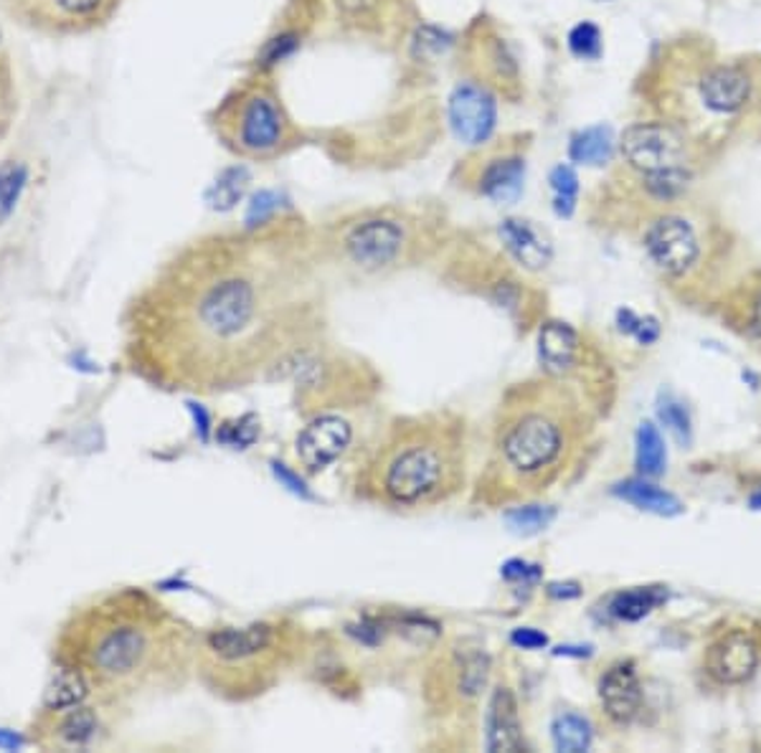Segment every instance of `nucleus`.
I'll use <instances>...</instances> for the list:
<instances>
[{
  "label": "nucleus",
  "instance_id": "nucleus-1",
  "mask_svg": "<svg viewBox=\"0 0 761 753\" xmlns=\"http://www.w3.org/2000/svg\"><path fill=\"white\" fill-rule=\"evenodd\" d=\"M322 330V299L303 269L249 246H216L142 295L130 353L163 386L221 394L290 375Z\"/></svg>",
  "mask_w": 761,
  "mask_h": 753
},
{
  "label": "nucleus",
  "instance_id": "nucleus-2",
  "mask_svg": "<svg viewBox=\"0 0 761 753\" xmlns=\"http://www.w3.org/2000/svg\"><path fill=\"white\" fill-rule=\"evenodd\" d=\"M195 652L191 631L138 589L104 594L81 607L59 639V662L77 667L112 698L178 680Z\"/></svg>",
  "mask_w": 761,
  "mask_h": 753
},
{
  "label": "nucleus",
  "instance_id": "nucleus-3",
  "mask_svg": "<svg viewBox=\"0 0 761 753\" xmlns=\"http://www.w3.org/2000/svg\"><path fill=\"white\" fill-rule=\"evenodd\" d=\"M584 406L561 379L516 383L495 411L490 449L474 482L472 502L510 508L544 495L586 444Z\"/></svg>",
  "mask_w": 761,
  "mask_h": 753
},
{
  "label": "nucleus",
  "instance_id": "nucleus-4",
  "mask_svg": "<svg viewBox=\"0 0 761 753\" xmlns=\"http://www.w3.org/2000/svg\"><path fill=\"white\" fill-rule=\"evenodd\" d=\"M467 477L465 421L452 411L398 417L376 436L356 472V495L411 513L444 506Z\"/></svg>",
  "mask_w": 761,
  "mask_h": 753
},
{
  "label": "nucleus",
  "instance_id": "nucleus-5",
  "mask_svg": "<svg viewBox=\"0 0 761 753\" xmlns=\"http://www.w3.org/2000/svg\"><path fill=\"white\" fill-rule=\"evenodd\" d=\"M303 627L288 620H262L244 627H218L199 639L203 680L218 695L249 700L282 680L303 652Z\"/></svg>",
  "mask_w": 761,
  "mask_h": 753
},
{
  "label": "nucleus",
  "instance_id": "nucleus-6",
  "mask_svg": "<svg viewBox=\"0 0 761 753\" xmlns=\"http://www.w3.org/2000/svg\"><path fill=\"white\" fill-rule=\"evenodd\" d=\"M490 654L478 644L452 642L432 660L424 680L429 711L444 720H467L478 711L490 682Z\"/></svg>",
  "mask_w": 761,
  "mask_h": 753
},
{
  "label": "nucleus",
  "instance_id": "nucleus-7",
  "mask_svg": "<svg viewBox=\"0 0 761 753\" xmlns=\"http://www.w3.org/2000/svg\"><path fill=\"white\" fill-rule=\"evenodd\" d=\"M343 261L360 275H383L402 267L411 248L406 224L386 214H371L351 221L338 237Z\"/></svg>",
  "mask_w": 761,
  "mask_h": 753
},
{
  "label": "nucleus",
  "instance_id": "nucleus-8",
  "mask_svg": "<svg viewBox=\"0 0 761 753\" xmlns=\"http://www.w3.org/2000/svg\"><path fill=\"white\" fill-rule=\"evenodd\" d=\"M284 115L272 94L254 92L249 94L237 112L233 123V148L244 155L267 157L277 153L284 142Z\"/></svg>",
  "mask_w": 761,
  "mask_h": 753
},
{
  "label": "nucleus",
  "instance_id": "nucleus-9",
  "mask_svg": "<svg viewBox=\"0 0 761 753\" xmlns=\"http://www.w3.org/2000/svg\"><path fill=\"white\" fill-rule=\"evenodd\" d=\"M622 155L632 168L650 176V173L681 168L685 155V142L675 127L662 123L632 125L622 135Z\"/></svg>",
  "mask_w": 761,
  "mask_h": 753
},
{
  "label": "nucleus",
  "instance_id": "nucleus-10",
  "mask_svg": "<svg viewBox=\"0 0 761 753\" xmlns=\"http://www.w3.org/2000/svg\"><path fill=\"white\" fill-rule=\"evenodd\" d=\"M449 127L462 145L478 148L493 138L497 125V102L485 87L462 81L452 89L447 104Z\"/></svg>",
  "mask_w": 761,
  "mask_h": 753
},
{
  "label": "nucleus",
  "instance_id": "nucleus-11",
  "mask_svg": "<svg viewBox=\"0 0 761 753\" xmlns=\"http://www.w3.org/2000/svg\"><path fill=\"white\" fill-rule=\"evenodd\" d=\"M645 248L655 267L668 277L690 272L700 254L696 231L681 216H660L645 233Z\"/></svg>",
  "mask_w": 761,
  "mask_h": 753
},
{
  "label": "nucleus",
  "instance_id": "nucleus-12",
  "mask_svg": "<svg viewBox=\"0 0 761 753\" xmlns=\"http://www.w3.org/2000/svg\"><path fill=\"white\" fill-rule=\"evenodd\" d=\"M353 442V426L338 413H318L297 434L295 455L305 472H320L341 459Z\"/></svg>",
  "mask_w": 761,
  "mask_h": 753
},
{
  "label": "nucleus",
  "instance_id": "nucleus-13",
  "mask_svg": "<svg viewBox=\"0 0 761 753\" xmlns=\"http://www.w3.org/2000/svg\"><path fill=\"white\" fill-rule=\"evenodd\" d=\"M13 13L43 31H74L104 16L115 0H9Z\"/></svg>",
  "mask_w": 761,
  "mask_h": 753
},
{
  "label": "nucleus",
  "instance_id": "nucleus-14",
  "mask_svg": "<svg viewBox=\"0 0 761 753\" xmlns=\"http://www.w3.org/2000/svg\"><path fill=\"white\" fill-rule=\"evenodd\" d=\"M643 682H639L635 662H614L599 677V703L607 718L617 726H630L643 711Z\"/></svg>",
  "mask_w": 761,
  "mask_h": 753
},
{
  "label": "nucleus",
  "instance_id": "nucleus-15",
  "mask_svg": "<svg viewBox=\"0 0 761 753\" xmlns=\"http://www.w3.org/2000/svg\"><path fill=\"white\" fill-rule=\"evenodd\" d=\"M759 665V647L744 631H731L706 650V669L715 682L741 685Z\"/></svg>",
  "mask_w": 761,
  "mask_h": 753
},
{
  "label": "nucleus",
  "instance_id": "nucleus-16",
  "mask_svg": "<svg viewBox=\"0 0 761 753\" xmlns=\"http://www.w3.org/2000/svg\"><path fill=\"white\" fill-rule=\"evenodd\" d=\"M582 335L569 322L548 320L541 326L538 333V358L544 366L546 375L551 379H569L571 373L579 371L582 363Z\"/></svg>",
  "mask_w": 761,
  "mask_h": 753
},
{
  "label": "nucleus",
  "instance_id": "nucleus-17",
  "mask_svg": "<svg viewBox=\"0 0 761 753\" xmlns=\"http://www.w3.org/2000/svg\"><path fill=\"white\" fill-rule=\"evenodd\" d=\"M523 726L518 713V700L508 685H497L490 695L485 713V749L487 751H521Z\"/></svg>",
  "mask_w": 761,
  "mask_h": 753
},
{
  "label": "nucleus",
  "instance_id": "nucleus-18",
  "mask_svg": "<svg viewBox=\"0 0 761 753\" xmlns=\"http://www.w3.org/2000/svg\"><path fill=\"white\" fill-rule=\"evenodd\" d=\"M500 239L510 257L531 272L548 267L554 257L551 241L546 239V233L525 218H505L500 224Z\"/></svg>",
  "mask_w": 761,
  "mask_h": 753
},
{
  "label": "nucleus",
  "instance_id": "nucleus-19",
  "mask_svg": "<svg viewBox=\"0 0 761 753\" xmlns=\"http://www.w3.org/2000/svg\"><path fill=\"white\" fill-rule=\"evenodd\" d=\"M525 161L518 155H505L490 161L478 176V193L493 203H516L523 193Z\"/></svg>",
  "mask_w": 761,
  "mask_h": 753
},
{
  "label": "nucleus",
  "instance_id": "nucleus-20",
  "mask_svg": "<svg viewBox=\"0 0 761 753\" xmlns=\"http://www.w3.org/2000/svg\"><path fill=\"white\" fill-rule=\"evenodd\" d=\"M751 94V81L741 69L734 66H719L708 72L700 81V97L708 107L715 112L741 110Z\"/></svg>",
  "mask_w": 761,
  "mask_h": 753
},
{
  "label": "nucleus",
  "instance_id": "nucleus-21",
  "mask_svg": "<svg viewBox=\"0 0 761 753\" xmlns=\"http://www.w3.org/2000/svg\"><path fill=\"white\" fill-rule=\"evenodd\" d=\"M614 495L622 497V500L630 502V506L645 510V513L660 515V518H675L685 510L683 502L677 500L673 493H668V489L652 485V482H647L645 477L620 482V485L614 487Z\"/></svg>",
  "mask_w": 761,
  "mask_h": 753
},
{
  "label": "nucleus",
  "instance_id": "nucleus-22",
  "mask_svg": "<svg viewBox=\"0 0 761 753\" xmlns=\"http://www.w3.org/2000/svg\"><path fill=\"white\" fill-rule=\"evenodd\" d=\"M89 692H92V685H89L87 677L81 675L77 667L62 662L56 673L51 675L47 690H43V711H69V707L85 703Z\"/></svg>",
  "mask_w": 761,
  "mask_h": 753
},
{
  "label": "nucleus",
  "instance_id": "nucleus-23",
  "mask_svg": "<svg viewBox=\"0 0 761 753\" xmlns=\"http://www.w3.org/2000/svg\"><path fill=\"white\" fill-rule=\"evenodd\" d=\"M100 730V718L92 707L77 705L69 711H59L54 723V743L66 745V749H85L97 738Z\"/></svg>",
  "mask_w": 761,
  "mask_h": 753
},
{
  "label": "nucleus",
  "instance_id": "nucleus-24",
  "mask_svg": "<svg viewBox=\"0 0 761 753\" xmlns=\"http://www.w3.org/2000/svg\"><path fill=\"white\" fill-rule=\"evenodd\" d=\"M569 155L582 165H607L614 155V132L609 125H592L571 138Z\"/></svg>",
  "mask_w": 761,
  "mask_h": 753
},
{
  "label": "nucleus",
  "instance_id": "nucleus-25",
  "mask_svg": "<svg viewBox=\"0 0 761 753\" xmlns=\"http://www.w3.org/2000/svg\"><path fill=\"white\" fill-rule=\"evenodd\" d=\"M635 462L643 477H660L668 467V449L660 429L652 421H643L635 436Z\"/></svg>",
  "mask_w": 761,
  "mask_h": 753
},
{
  "label": "nucleus",
  "instance_id": "nucleus-26",
  "mask_svg": "<svg viewBox=\"0 0 761 753\" xmlns=\"http://www.w3.org/2000/svg\"><path fill=\"white\" fill-rule=\"evenodd\" d=\"M249 180H252V176H249L244 165H229V168H224L206 191L208 208L218 210V214L231 210L241 199H244Z\"/></svg>",
  "mask_w": 761,
  "mask_h": 753
},
{
  "label": "nucleus",
  "instance_id": "nucleus-27",
  "mask_svg": "<svg viewBox=\"0 0 761 753\" xmlns=\"http://www.w3.org/2000/svg\"><path fill=\"white\" fill-rule=\"evenodd\" d=\"M668 599V591L662 586H647V589H632L617 594L609 604V614L620 622H639L647 614L655 612L662 601Z\"/></svg>",
  "mask_w": 761,
  "mask_h": 753
},
{
  "label": "nucleus",
  "instance_id": "nucleus-28",
  "mask_svg": "<svg viewBox=\"0 0 761 753\" xmlns=\"http://www.w3.org/2000/svg\"><path fill=\"white\" fill-rule=\"evenodd\" d=\"M551 738H554L556 751L582 753V751L592 749L594 730H592V723L586 720L584 715L567 711V713H559L554 718Z\"/></svg>",
  "mask_w": 761,
  "mask_h": 753
},
{
  "label": "nucleus",
  "instance_id": "nucleus-29",
  "mask_svg": "<svg viewBox=\"0 0 761 753\" xmlns=\"http://www.w3.org/2000/svg\"><path fill=\"white\" fill-rule=\"evenodd\" d=\"M28 186V165L21 161H5L0 165V226L16 210L21 195Z\"/></svg>",
  "mask_w": 761,
  "mask_h": 753
},
{
  "label": "nucleus",
  "instance_id": "nucleus-30",
  "mask_svg": "<svg viewBox=\"0 0 761 753\" xmlns=\"http://www.w3.org/2000/svg\"><path fill=\"white\" fill-rule=\"evenodd\" d=\"M548 183H551L554 191V210L559 218H571L576 210V199H579V176L571 165H556L548 176Z\"/></svg>",
  "mask_w": 761,
  "mask_h": 753
},
{
  "label": "nucleus",
  "instance_id": "nucleus-31",
  "mask_svg": "<svg viewBox=\"0 0 761 753\" xmlns=\"http://www.w3.org/2000/svg\"><path fill=\"white\" fill-rule=\"evenodd\" d=\"M510 528L523 536H533V533L546 531L554 521V508H541V506H521L505 513Z\"/></svg>",
  "mask_w": 761,
  "mask_h": 753
},
{
  "label": "nucleus",
  "instance_id": "nucleus-32",
  "mask_svg": "<svg viewBox=\"0 0 761 753\" xmlns=\"http://www.w3.org/2000/svg\"><path fill=\"white\" fill-rule=\"evenodd\" d=\"M658 417L662 424L668 426V432L675 436L681 444H690L693 439V426H690V413L685 409L683 401H677L675 396H665L658 406Z\"/></svg>",
  "mask_w": 761,
  "mask_h": 753
},
{
  "label": "nucleus",
  "instance_id": "nucleus-33",
  "mask_svg": "<svg viewBox=\"0 0 761 753\" xmlns=\"http://www.w3.org/2000/svg\"><path fill=\"white\" fill-rule=\"evenodd\" d=\"M688 180H690L688 170L681 165V168H670V170H660V173H650V176H645V188L658 201H670L685 191Z\"/></svg>",
  "mask_w": 761,
  "mask_h": 753
},
{
  "label": "nucleus",
  "instance_id": "nucleus-34",
  "mask_svg": "<svg viewBox=\"0 0 761 753\" xmlns=\"http://www.w3.org/2000/svg\"><path fill=\"white\" fill-rule=\"evenodd\" d=\"M569 49L576 59H584V62H594V59L601 56V31L589 21L571 28L569 34Z\"/></svg>",
  "mask_w": 761,
  "mask_h": 753
},
{
  "label": "nucleus",
  "instance_id": "nucleus-35",
  "mask_svg": "<svg viewBox=\"0 0 761 753\" xmlns=\"http://www.w3.org/2000/svg\"><path fill=\"white\" fill-rule=\"evenodd\" d=\"M300 47V36L295 31H282L269 39L257 54L259 66H277L284 59H290Z\"/></svg>",
  "mask_w": 761,
  "mask_h": 753
},
{
  "label": "nucleus",
  "instance_id": "nucleus-36",
  "mask_svg": "<svg viewBox=\"0 0 761 753\" xmlns=\"http://www.w3.org/2000/svg\"><path fill=\"white\" fill-rule=\"evenodd\" d=\"M277 210H280V193L275 191H259L254 195L252 203H249L246 210V229L254 231L259 226L269 224L275 218Z\"/></svg>",
  "mask_w": 761,
  "mask_h": 753
},
{
  "label": "nucleus",
  "instance_id": "nucleus-37",
  "mask_svg": "<svg viewBox=\"0 0 761 753\" xmlns=\"http://www.w3.org/2000/svg\"><path fill=\"white\" fill-rule=\"evenodd\" d=\"M503 576L508 578V582L533 584V582H538V578H541V569L531 566V563H525V561H510V563H505V566H503Z\"/></svg>",
  "mask_w": 761,
  "mask_h": 753
},
{
  "label": "nucleus",
  "instance_id": "nucleus-38",
  "mask_svg": "<svg viewBox=\"0 0 761 753\" xmlns=\"http://www.w3.org/2000/svg\"><path fill=\"white\" fill-rule=\"evenodd\" d=\"M510 642H513L516 647H521V650H544V647L548 644V637L538 629L521 627V629H516L513 635H510Z\"/></svg>",
  "mask_w": 761,
  "mask_h": 753
},
{
  "label": "nucleus",
  "instance_id": "nucleus-39",
  "mask_svg": "<svg viewBox=\"0 0 761 753\" xmlns=\"http://www.w3.org/2000/svg\"><path fill=\"white\" fill-rule=\"evenodd\" d=\"M637 337L639 343L643 345H650L655 343L660 337V326H658V320L655 318H639L637 320V328H635V333H632Z\"/></svg>",
  "mask_w": 761,
  "mask_h": 753
},
{
  "label": "nucleus",
  "instance_id": "nucleus-40",
  "mask_svg": "<svg viewBox=\"0 0 761 753\" xmlns=\"http://www.w3.org/2000/svg\"><path fill=\"white\" fill-rule=\"evenodd\" d=\"M275 472H277V477H280V480L284 482V485H288V487L292 489V493L307 495V489L303 487V482H300V477H295V474H292V472L288 470V467H284V464H275Z\"/></svg>",
  "mask_w": 761,
  "mask_h": 753
},
{
  "label": "nucleus",
  "instance_id": "nucleus-41",
  "mask_svg": "<svg viewBox=\"0 0 761 753\" xmlns=\"http://www.w3.org/2000/svg\"><path fill=\"white\" fill-rule=\"evenodd\" d=\"M548 591H551L554 594V597H563V599H574V597H579V594H582V591H579V586L576 584H551V586H548Z\"/></svg>",
  "mask_w": 761,
  "mask_h": 753
},
{
  "label": "nucleus",
  "instance_id": "nucleus-42",
  "mask_svg": "<svg viewBox=\"0 0 761 753\" xmlns=\"http://www.w3.org/2000/svg\"><path fill=\"white\" fill-rule=\"evenodd\" d=\"M751 333L761 337V297L757 299V305H753V315H751Z\"/></svg>",
  "mask_w": 761,
  "mask_h": 753
},
{
  "label": "nucleus",
  "instance_id": "nucleus-43",
  "mask_svg": "<svg viewBox=\"0 0 761 753\" xmlns=\"http://www.w3.org/2000/svg\"><path fill=\"white\" fill-rule=\"evenodd\" d=\"M21 738L13 733H5V730H0V749H18Z\"/></svg>",
  "mask_w": 761,
  "mask_h": 753
},
{
  "label": "nucleus",
  "instance_id": "nucleus-44",
  "mask_svg": "<svg viewBox=\"0 0 761 753\" xmlns=\"http://www.w3.org/2000/svg\"><path fill=\"white\" fill-rule=\"evenodd\" d=\"M556 654H576V658H589L592 650H589V647H584V650H582V647H559V650H556Z\"/></svg>",
  "mask_w": 761,
  "mask_h": 753
},
{
  "label": "nucleus",
  "instance_id": "nucleus-45",
  "mask_svg": "<svg viewBox=\"0 0 761 753\" xmlns=\"http://www.w3.org/2000/svg\"><path fill=\"white\" fill-rule=\"evenodd\" d=\"M749 506L751 510H761V489H757V493L749 497Z\"/></svg>",
  "mask_w": 761,
  "mask_h": 753
},
{
  "label": "nucleus",
  "instance_id": "nucleus-46",
  "mask_svg": "<svg viewBox=\"0 0 761 753\" xmlns=\"http://www.w3.org/2000/svg\"><path fill=\"white\" fill-rule=\"evenodd\" d=\"M0 39H3V36H0Z\"/></svg>",
  "mask_w": 761,
  "mask_h": 753
}]
</instances>
